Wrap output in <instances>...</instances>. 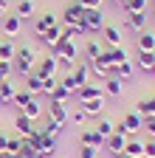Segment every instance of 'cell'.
<instances>
[{"instance_id": "ab89813d", "label": "cell", "mask_w": 155, "mask_h": 158, "mask_svg": "<svg viewBox=\"0 0 155 158\" xmlns=\"http://www.w3.org/2000/svg\"><path fill=\"white\" fill-rule=\"evenodd\" d=\"M11 73H14L11 62H0V82H3V79H11Z\"/></svg>"}, {"instance_id": "9a60e30c", "label": "cell", "mask_w": 155, "mask_h": 158, "mask_svg": "<svg viewBox=\"0 0 155 158\" xmlns=\"http://www.w3.org/2000/svg\"><path fill=\"white\" fill-rule=\"evenodd\" d=\"M127 28L130 31H144L147 28V11H127Z\"/></svg>"}, {"instance_id": "f546056e", "label": "cell", "mask_w": 155, "mask_h": 158, "mask_svg": "<svg viewBox=\"0 0 155 158\" xmlns=\"http://www.w3.org/2000/svg\"><path fill=\"white\" fill-rule=\"evenodd\" d=\"M20 113H26L28 118H34V122H37V118H40V116H43V105H40V102H37V96H34V99H31V102H28V105H26V107H23Z\"/></svg>"}, {"instance_id": "484cf974", "label": "cell", "mask_w": 155, "mask_h": 158, "mask_svg": "<svg viewBox=\"0 0 155 158\" xmlns=\"http://www.w3.org/2000/svg\"><path fill=\"white\" fill-rule=\"evenodd\" d=\"M124 155H130V158H144V141H138V138H127Z\"/></svg>"}, {"instance_id": "277c9868", "label": "cell", "mask_w": 155, "mask_h": 158, "mask_svg": "<svg viewBox=\"0 0 155 158\" xmlns=\"http://www.w3.org/2000/svg\"><path fill=\"white\" fill-rule=\"evenodd\" d=\"M79 26L85 28V34L88 31H102L104 28V14H102V9H85V17H82Z\"/></svg>"}, {"instance_id": "ffe728a7", "label": "cell", "mask_w": 155, "mask_h": 158, "mask_svg": "<svg viewBox=\"0 0 155 158\" xmlns=\"http://www.w3.org/2000/svg\"><path fill=\"white\" fill-rule=\"evenodd\" d=\"M76 96H79V102H88V99H102V96H104V90L88 82V85H82L79 90H76Z\"/></svg>"}, {"instance_id": "d6986e66", "label": "cell", "mask_w": 155, "mask_h": 158, "mask_svg": "<svg viewBox=\"0 0 155 158\" xmlns=\"http://www.w3.org/2000/svg\"><path fill=\"white\" fill-rule=\"evenodd\" d=\"M135 76V62L133 59H124L121 65H116V79H121V82H130Z\"/></svg>"}, {"instance_id": "bcb514c9", "label": "cell", "mask_w": 155, "mask_h": 158, "mask_svg": "<svg viewBox=\"0 0 155 158\" xmlns=\"http://www.w3.org/2000/svg\"><path fill=\"white\" fill-rule=\"evenodd\" d=\"M0 158H9V152H0Z\"/></svg>"}, {"instance_id": "3957f363", "label": "cell", "mask_w": 155, "mask_h": 158, "mask_svg": "<svg viewBox=\"0 0 155 158\" xmlns=\"http://www.w3.org/2000/svg\"><path fill=\"white\" fill-rule=\"evenodd\" d=\"M116 130L133 138L135 133H141V130H144V116H141V113H135V110H130V113H124L121 122L116 124Z\"/></svg>"}, {"instance_id": "2e32d148", "label": "cell", "mask_w": 155, "mask_h": 158, "mask_svg": "<svg viewBox=\"0 0 155 158\" xmlns=\"http://www.w3.org/2000/svg\"><path fill=\"white\" fill-rule=\"evenodd\" d=\"M85 116H104V96L102 99H88V102H79Z\"/></svg>"}, {"instance_id": "74e56055", "label": "cell", "mask_w": 155, "mask_h": 158, "mask_svg": "<svg viewBox=\"0 0 155 158\" xmlns=\"http://www.w3.org/2000/svg\"><path fill=\"white\" fill-rule=\"evenodd\" d=\"M79 158H99V147H90V144H79Z\"/></svg>"}, {"instance_id": "4dcf8cb0", "label": "cell", "mask_w": 155, "mask_h": 158, "mask_svg": "<svg viewBox=\"0 0 155 158\" xmlns=\"http://www.w3.org/2000/svg\"><path fill=\"white\" fill-rule=\"evenodd\" d=\"M99 56H102V45H99V43H93V40H90V43L85 45V62H96Z\"/></svg>"}, {"instance_id": "52a82bcc", "label": "cell", "mask_w": 155, "mask_h": 158, "mask_svg": "<svg viewBox=\"0 0 155 158\" xmlns=\"http://www.w3.org/2000/svg\"><path fill=\"white\" fill-rule=\"evenodd\" d=\"M48 118H51V122H56V124H65L68 118H71L68 105H65V102H56V99H48Z\"/></svg>"}, {"instance_id": "ee69618b", "label": "cell", "mask_w": 155, "mask_h": 158, "mask_svg": "<svg viewBox=\"0 0 155 158\" xmlns=\"http://www.w3.org/2000/svg\"><path fill=\"white\" fill-rule=\"evenodd\" d=\"M71 118H73V122H76V124H85V122H88V116L82 113V107H79V110H76V113H71Z\"/></svg>"}, {"instance_id": "1f68e13d", "label": "cell", "mask_w": 155, "mask_h": 158, "mask_svg": "<svg viewBox=\"0 0 155 158\" xmlns=\"http://www.w3.org/2000/svg\"><path fill=\"white\" fill-rule=\"evenodd\" d=\"M31 99H34V93H28V90H17V93H14V99H11V105H14L17 110H23V107L31 102Z\"/></svg>"}, {"instance_id": "7dc6e473", "label": "cell", "mask_w": 155, "mask_h": 158, "mask_svg": "<svg viewBox=\"0 0 155 158\" xmlns=\"http://www.w3.org/2000/svg\"><path fill=\"white\" fill-rule=\"evenodd\" d=\"M9 158H23V155H20V152H17V155H9Z\"/></svg>"}, {"instance_id": "30bf717a", "label": "cell", "mask_w": 155, "mask_h": 158, "mask_svg": "<svg viewBox=\"0 0 155 158\" xmlns=\"http://www.w3.org/2000/svg\"><path fill=\"white\" fill-rule=\"evenodd\" d=\"M43 133V130H40ZM56 147H59V138L56 135H40V150H37V158H51L54 152H56Z\"/></svg>"}, {"instance_id": "b9f144b4", "label": "cell", "mask_w": 155, "mask_h": 158, "mask_svg": "<svg viewBox=\"0 0 155 158\" xmlns=\"http://www.w3.org/2000/svg\"><path fill=\"white\" fill-rule=\"evenodd\" d=\"M76 3H79L82 9H102L104 0H76Z\"/></svg>"}, {"instance_id": "60d3db41", "label": "cell", "mask_w": 155, "mask_h": 158, "mask_svg": "<svg viewBox=\"0 0 155 158\" xmlns=\"http://www.w3.org/2000/svg\"><path fill=\"white\" fill-rule=\"evenodd\" d=\"M144 130H147V135L155 138V116H144Z\"/></svg>"}, {"instance_id": "e0dca14e", "label": "cell", "mask_w": 155, "mask_h": 158, "mask_svg": "<svg viewBox=\"0 0 155 158\" xmlns=\"http://www.w3.org/2000/svg\"><path fill=\"white\" fill-rule=\"evenodd\" d=\"M59 37H62V26L59 23H56V26H51V28H45L40 37H37V40H40V43H45L48 48H54L56 43H59Z\"/></svg>"}, {"instance_id": "44dd1931", "label": "cell", "mask_w": 155, "mask_h": 158, "mask_svg": "<svg viewBox=\"0 0 155 158\" xmlns=\"http://www.w3.org/2000/svg\"><path fill=\"white\" fill-rule=\"evenodd\" d=\"M34 11H37L34 0H20V3L14 6V14L20 17V20H31V17H34Z\"/></svg>"}, {"instance_id": "6da1fadb", "label": "cell", "mask_w": 155, "mask_h": 158, "mask_svg": "<svg viewBox=\"0 0 155 158\" xmlns=\"http://www.w3.org/2000/svg\"><path fill=\"white\" fill-rule=\"evenodd\" d=\"M34 62H37L34 48H31V45H20V48L14 51L11 68H14V73H17V76H28V73L34 71Z\"/></svg>"}, {"instance_id": "f35d334b", "label": "cell", "mask_w": 155, "mask_h": 158, "mask_svg": "<svg viewBox=\"0 0 155 158\" xmlns=\"http://www.w3.org/2000/svg\"><path fill=\"white\" fill-rule=\"evenodd\" d=\"M124 11H147V0H127Z\"/></svg>"}, {"instance_id": "d4e9b609", "label": "cell", "mask_w": 155, "mask_h": 158, "mask_svg": "<svg viewBox=\"0 0 155 158\" xmlns=\"http://www.w3.org/2000/svg\"><path fill=\"white\" fill-rule=\"evenodd\" d=\"M79 144H90V147H102V144H104V138H102L99 133H96V130L90 127V130H82V135H79Z\"/></svg>"}, {"instance_id": "4316f807", "label": "cell", "mask_w": 155, "mask_h": 158, "mask_svg": "<svg viewBox=\"0 0 155 158\" xmlns=\"http://www.w3.org/2000/svg\"><path fill=\"white\" fill-rule=\"evenodd\" d=\"M138 51H155V34L152 31H138Z\"/></svg>"}, {"instance_id": "681fc988", "label": "cell", "mask_w": 155, "mask_h": 158, "mask_svg": "<svg viewBox=\"0 0 155 158\" xmlns=\"http://www.w3.org/2000/svg\"><path fill=\"white\" fill-rule=\"evenodd\" d=\"M0 51H3V40H0Z\"/></svg>"}, {"instance_id": "8fae6325", "label": "cell", "mask_w": 155, "mask_h": 158, "mask_svg": "<svg viewBox=\"0 0 155 158\" xmlns=\"http://www.w3.org/2000/svg\"><path fill=\"white\" fill-rule=\"evenodd\" d=\"M11 124H14L17 135H20V138H26V135H31V133H34V124H37V122H34V118H28L26 113H20V110H17V116H14V122H11Z\"/></svg>"}, {"instance_id": "7a4b0ae2", "label": "cell", "mask_w": 155, "mask_h": 158, "mask_svg": "<svg viewBox=\"0 0 155 158\" xmlns=\"http://www.w3.org/2000/svg\"><path fill=\"white\" fill-rule=\"evenodd\" d=\"M54 56H56V62H59L62 68L73 71L76 56H79V48H76V43H73V40H59V43L54 45Z\"/></svg>"}, {"instance_id": "8d00e7d4", "label": "cell", "mask_w": 155, "mask_h": 158, "mask_svg": "<svg viewBox=\"0 0 155 158\" xmlns=\"http://www.w3.org/2000/svg\"><path fill=\"white\" fill-rule=\"evenodd\" d=\"M14 45L9 43V40H3V51H0V62H11V59H14Z\"/></svg>"}, {"instance_id": "4fadbf2b", "label": "cell", "mask_w": 155, "mask_h": 158, "mask_svg": "<svg viewBox=\"0 0 155 158\" xmlns=\"http://www.w3.org/2000/svg\"><path fill=\"white\" fill-rule=\"evenodd\" d=\"M102 40H104L107 48H119V45H124V34L116 28V26H104V28H102Z\"/></svg>"}, {"instance_id": "d590c367", "label": "cell", "mask_w": 155, "mask_h": 158, "mask_svg": "<svg viewBox=\"0 0 155 158\" xmlns=\"http://www.w3.org/2000/svg\"><path fill=\"white\" fill-rule=\"evenodd\" d=\"M71 96H73V93H71V90H68V88H65V85L59 82V85H56V90H54V93H51L48 99H56V102H68Z\"/></svg>"}, {"instance_id": "8992f818", "label": "cell", "mask_w": 155, "mask_h": 158, "mask_svg": "<svg viewBox=\"0 0 155 158\" xmlns=\"http://www.w3.org/2000/svg\"><path fill=\"white\" fill-rule=\"evenodd\" d=\"M127 138L130 135H124V133H119V130H113V135H107L104 138V147H107V152L110 155H124V147H127Z\"/></svg>"}, {"instance_id": "d6a6232c", "label": "cell", "mask_w": 155, "mask_h": 158, "mask_svg": "<svg viewBox=\"0 0 155 158\" xmlns=\"http://www.w3.org/2000/svg\"><path fill=\"white\" fill-rule=\"evenodd\" d=\"M62 127H65V124H56V122H51V118H48V122H45L43 127H37V130H43L45 135H56V138H59V133H62Z\"/></svg>"}, {"instance_id": "c3c4849f", "label": "cell", "mask_w": 155, "mask_h": 158, "mask_svg": "<svg viewBox=\"0 0 155 158\" xmlns=\"http://www.w3.org/2000/svg\"><path fill=\"white\" fill-rule=\"evenodd\" d=\"M152 17H155V0H152Z\"/></svg>"}, {"instance_id": "7402d4cb", "label": "cell", "mask_w": 155, "mask_h": 158, "mask_svg": "<svg viewBox=\"0 0 155 158\" xmlns=\"http://www.w3.org/2000/svg\"><path fill=\"white\" fill-rule=\"evenodd\" d=\"M93 130L99 133L102 138H107V135H113V130H116V122H113V118H107V116H99V122L93 124Z\"/></svg>"}, {"instance_id": "9c48e42d", "label": "cell", "mask_w": 155, "mask_h": 158, "mask_svg": "<svg viewBox=\"0 0 155 158\" xmlns=\"http://www.w3.org/2000/svg\"><path fill=\"white\" fill-rule=\"evenodd\" d=\"M0 31H3L6 37H11V40H14L17 34L23 31V20H20V17H17V14L11 11V14H6L3 20H0Z\"/></svg>"}, {"instance_id": "f6af8a7d", "label": "cell", "mask_w": 155, "mask_h": 158, "mask_svg": "<svg viewBox=\"0 0 155 158\" xmlns=\"http://www.w3.org/2000/svg\"><path fill=\"white\" fill-rule=\"evenodd\" d=\"M0 9H3V11H6V9H9V0H0Z\"/></svg>"}, {"instance_id": "5bb4252c", "label": "cell", "mask_w": 155, "mask_h": 158, "mask_svg": "<svg viewBox=\"0 0 155 158\" xmlns=\"http://www.w3.org/2000/svg\"><path fill=\"white\" fill-rule=\"evenodd\" d=\"M135 68L144 73H155V51H138L135 56Z\"/></svg>"}, {"instance_id": "f907efd6", "label": "cell", "mask_w": 155, "mask_h": 158, "mask_svg": "<svg viewBox=\"0 0 155 158\" xmlns=\"http://www.w3.org/2000/svg\"><path fill=\"white\" fill-rule=\"evenodd\" d=\"M119 158H130V155H119Z\"/></svg>"}, {"instance_id": "e575fe53", "label": "cell", "mask_w": 155, "mask_h": 158, "mask_svg": "<svg viewBox=\"0 0 155 158\" xmlns=\"http://www.w3.org/2000/svg\"><path fill=\"white\" fill-rule=\"evenodd\" d=\"M56 85H59V73H56V76H45V79H43V93L51 96V93L56 90Z\"/></svg>"}, {"instance_id": "cb8c5ba5", "label": "cell", "mask_w": 155, "mask_h": 158, "mask_svg": "<svg viewBox=\"0 0 155 158\" xmlns=\"http://www.w3.org/2000/svg\"><path fill=\"white\" fill-rule=\"evenodd\" d=\"M107 96H113V99H119L121 96V90H124V82L121 79H116V76H110V79H104V88H102Z\"/></svg>"}, {"instance_id": "ba28073f", "label": "cell", "mask_w": 155, "mask_h": 158, "mask_svg": "<svg viewBox=\"0 0 155 158\" xmlns=\"http://www.w3.org/2000/svg\"><path fill=\"white\" fill-rule=\"evenodd\" d=\"M124 59H130V56H127L124 45H119V48H102L99 62H102V65H121Z\"/></svg>"}, {"instance_id": "f1b7e54d", "label": "cell", "mask_w": 155, "mask_h": 158, "mask_svg": "<svg viewBox=\"0 0 155 158\" xmlns=\"http://www.w3.org/2000/svg\"><path fill=\"white\" fill-rule=\"evenodd\" d=\"M26 90L34 93V96H37V93H43V76H37V73L31 71V73L26 76Z\"/></svg>"}, {"instance_id": "836d02e7", "label": "cell", "mask_w": 155, "mask_h": 158, "mask_svg": "<svg viewBox=\"0 0 155 158\" xmlns=\"http://www.w3.org/2000/svg\"><path fill=\"white\" fill-rule=\"evenodd\" d=\"M20 147H23V138H20V135H14V138L9 135V138H6V152H9V155H17V152H20Z\"/></svg>"}, {"instance_id": "7c38bea8", "label": "cell", "mask_w": 155, "mask_h": 158, "mask_svg": "<svg viewBox=\"0 0 155 158\" xmlns=\"http://www.w3.org/2000/svg\"><path fill=\"white\" fill-rule=\"evenodd\" d=\"M82 17H85V9L73 0V3L62 11V23H65V26H79V23H82Z\"/></svg>"}, {"instance_id": "603a6c76", "label": "cell", "mask_w": 155, "mask_h": 158, "mask_svg": "<svg viewBox=\"0 0 155 158\" xmlns=\"http://www.w3.org/2000/svg\"><path fill=\"white\" fill-rule=\"evenodd\" d=\"M14 93H17L14 82H11V79H3V82H0V105H11Z\"/></svg>"}, {"instance_id": "7bdbcfd3", "label": "cell", "mask_w": 155, "mask_h": 158, "mask_svg": "<svg viewBox=\"0 0 155 158\" xmlns=\"http://www.w3.org/2000/svg\"><path fill=\"white\" fill-rule=\"evenodd\" d=\"M144 158H155V138L144 144Z\"/></svg>"}, {"instance_id": "5b68a950", "label": "cell", "mask_w": 155, "mask_h": 158, "mask_svg": "<svg viewBox=\"0 0 155 158\" xmlns=\"http://www.w3.org/2000/svg\"><path fill=\"white\" fill-rule=\"evenodd\" d=\"M56 68H59V62H56V56L48 54V56H37V62H34V73L37 76H56Z\"/></svg>"}, {"instance_id": "83f0119b", "label": "cell", "mask_w": 155, "mask_h": 158, "mask_svg": "<svg viewBox=\"0 0 155 158\" xmlns=\"http://www.w3.org/2000/svg\"><path fill=\"white\" fill-rule=\"evenodd\" d=\"M135 113L141 116H155V96H144L138 105H135Z\"/></svg>"}, {"instance_id": "ac0fdd59", "label": "cell", "mask_w": 155, "mask_h": 158, "mask_svg": "<svg viewBox=\"0 0 155 158\" xmlns=\"http://www.w3.org/2000/svg\"><path fill=\"white\" fill-rule=\"evenodd\" d=\"M51 26H56V14L54 11H43L40 17H37V23H34V34L40 37L45 28H51Z\"/></svg>"}]
</instances>
